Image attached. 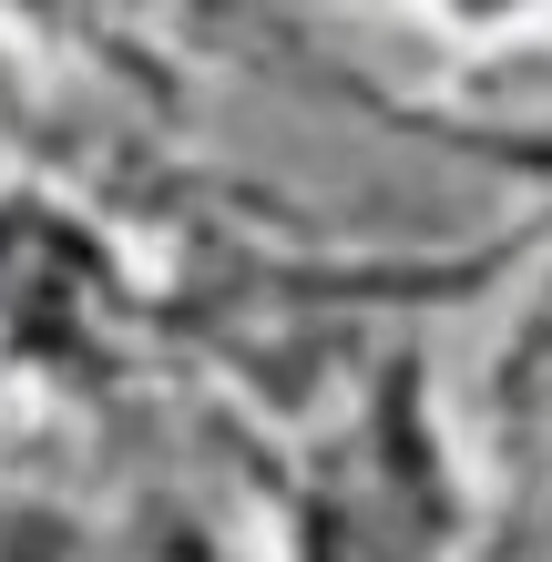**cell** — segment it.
Segmentation results:
<instances>
[{
  "mask_svg": "<svg viewBox=\"0 0 552 562\" xmlns=\"http://www.w3.org/2000/svg\"><path fill=\"white\" fill-rule=\"evenodd\" d=\"M461 21H532V11H552V0H450Z\"/></svg>",
  "mask_w": 552,
  "mask_h": 562,
  "instance_id": "cell-1",
  "label": "cell"
}]
</instances>
